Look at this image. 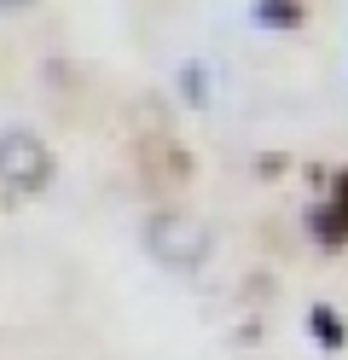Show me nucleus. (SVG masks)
I'll list each match as a JSON object with an SVG mask.
<instances>
[{
	"label": "nucleus",
	"instance_id": "f257e3e1",
	"mask_svg": "<svg viewBox=\"0 0 348 360\" xmlns=\"http://www.w3.org/2000/svg\"><path fill=\"white\" fill-rule=\"evenodd\" d=\"M146 244H151V256L162 267H180V274H192V267L209 256V233L198 227L192 215H180V210H162L146 221Z\"/></svg>",
	"mask_w": 348,
	"mask_h": 360
},
{
	"label": "nucleus",
	"instance_id": "f03ea898",
	"mask_svg": "<svg viewBox=\"0 0 348 360\" xmlns=\"http://www.w3.org/2000/svg\"><path fill=\"white\" fill-rule=\"evenodd\" d=\"M0 180L18 186V192H41L53 180V151H46L41 134H30V128L0 134Z\"/></svg>",
	"mask_w": 348,
	"mask_h": 360
},
{
	"label": "nucleus",
	"instance_id": "7ed1b4c3",
	"mask_svg": "<svg viewBox=\"0 0 348 360\" xmlns=\"http://www.w3.org/2000/svg\"><path fill=\"white\" fill-rule=\"evenodd\" d=\"M314 238L325 244V250H342L348 244V174L331 180V198L314 210Z\"/></svg>",
	"mask_w": 348,
	"mask_h": 360
},
{
	"label": "nucleus",
	"instance_id": "20e7f679",
	"mask_svg": "<svg viewBox=\"0 0 348 360\" xmlns=\"http://www.w3.org/2000/svg\"><path fill=\"white\" fill-rule=\"evenodd\" d=\"M308 6L302 0H255V24L262 30H302Z\"/></svg>",
	"mask_w": 348,
	"mask_h": 360
},
{
	"label": "nucleus",
	"instance_id": "39448f33",
	"mask_svg": "<svg viewBox=\"0 0 348 360\" xmlns=\"http://www.w3.org/2000/svg\"><path fill=\"white\" fill-rule=\"evenodd\" d=\"M308 326H314V337H319V349H342V343H348V326H342V314H337L331 302H314V308H308Z\"/></svg>",
	"mask_w": 348,
	"mask_h": 360
},
{
	"label": "nucleus",
	"instance_id": "423d86ee",
	"mask_svg": "<svg viewBox=\"0 0 348 360\" xmlns=\"http://www.w3.org/2000/svg\"><path fill=\"white\" fill-rule=\"evenodd\" d=\"M180 94H186V105H203L209 94H203V64H186L180 70Z\"/></svg>",
	"mask_w": 348,
	"mask_h": 360
},
{
	"label": "nucleus",
	"instance_id": "0eeeda50",
	"mask_svg": "<svg viewBox=\"0 0 348 360\" xmlns=\"http://www.w3.org/2000/svg\"><path fill=\"white\" fill-rule=\"evenodd\" d=\"M12 6H30V0H0V12H12Z\"/></svg>",
	"mask_w": 348,
	"mask_h": 360
}]
</instances>
